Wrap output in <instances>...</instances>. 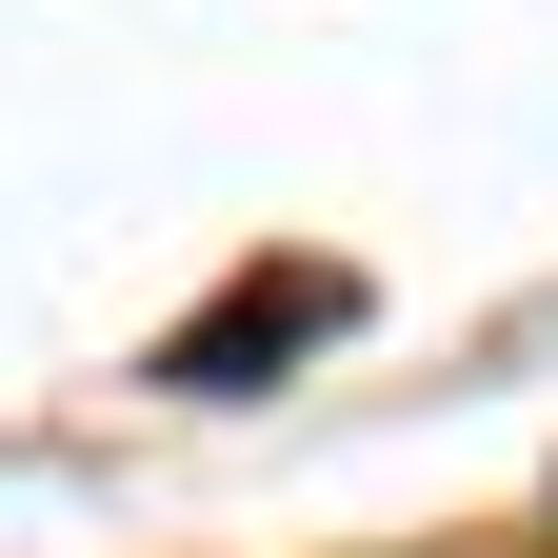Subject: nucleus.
Returning a JSON list of instances; mask_svg holds the SVG:
<instances>
[{
    "label": "nucleus",
    "mask_w": 558,
    "mask_h": 558,
    "mask_svg": "<svg viewBox=\"0 0 558 558\" xmlns=\"http://www.w3.org/2000/svg\"><path fill=\"white\" fill-rule=\"evenodd\" d=\"M300 339H339V279H240L199 339H160V379H180V399H240L259 360H300Z\"/></svg>",
    "instance_id": "nucleus-1"
}]
</instances>
